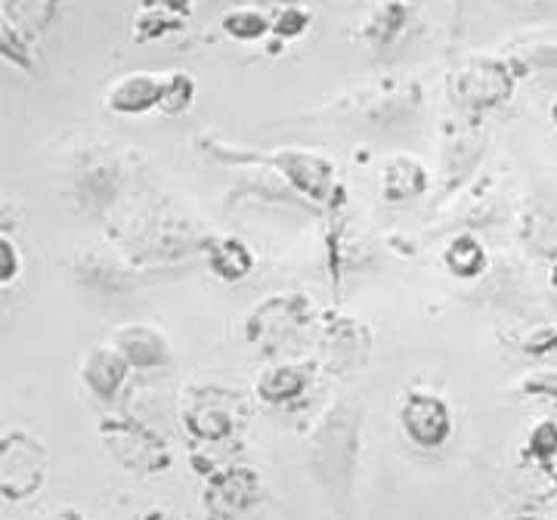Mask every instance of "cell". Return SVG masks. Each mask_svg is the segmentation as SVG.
<instances>
[{
    "label": "cell",
    "instance_id": "1",
    "mask_svg": "<svg viewBox=\"0 0 557 520\" xmlns=\"http://www.w3.org/2000/svg\"><path fill=\"white\" fill-rule=\"evenodd\" d=\"M100 434L112 456L137 474H159L171 465V449L156 431H149L139 421L109 419L102 421Z\"/></svg>",
    "mask_w": 557,
    "mask_h": 520
},
{
    "label": "cell",
    "instance_id": "2",
    "mask_svg": "<svg viewBox=\"0 0 557 520\" xmlns=\"http://www.w3.org/2000/svg\"><path fill=\"white\" fill-rule=\"evenodd\" d=\"M0 471H3V496L10 502L28 499V496L38 493L40 483H44L47 453L25 431H10V434H3Z\"/></svg>",
    "mask_w": 557,
    "mask_h": 520
},
{
    "label": "cell",
    "instance_id": "3",
    "mask_svg": "<svg viewBox=\"0 0 557 520\" xmlns=\"http://www.w3.org/2000/svg\"><path fill=\"white\" fill-rule=\"evenodd\" d=\"M399 421H403V431L409 434V441L421 449H437L453 437L449 406L440 400L437 394H428V391L406 394L403 409H399Z\"/></svg>",
    "mask_w": 557,
    "mask_h": 520
},
{
    "label": "cell",
    "instance_id": "4",
    "mask_svg": "<svg viewBox=\"0 0 557 520\" xmlns=\"http://www.w3.org/2000/svg\"><path fill=\"white\" fill-rule=\"evenodd\" d=\"M258 471H251V468H223L218 474H211L205 490H201L205 511L214 520L239 518L242 511H248L258 499Z\"/></svg>",
    "mask_w": 557,
    "mask_h": 520
},
{
    "label": "cell",
    "instance_id": "5",
    "mask_svg": "<svg viewBox=\"0 0 557 520\" xmlns=\"http://www.w3.org/2000/svg\"><path fill=\"white\" fill-rule=\"evenodd\" d=\"M186 428L189 434H196L199 441H223L236 431V394H223V391H199L186 412Z\"/></svg>",
    "mask_w": 557,
    "mask_h": 520
},
{
    "label": "cell",
    "instance_id": "6",
    "mask_svg": "<svg viewBox=\"0 0 557 520\" xmlns=\"http://www.w3.org/2000/svg\"><path fill=\"white\" fill-rule=\"evenodd\" d=\"M127 369H131V362L115 344H94L81 362V379L97 400L109 403L115 400V394L121 391Z\"/></svg>",
    "mask_w": 557,
    "mask_h": 520
},
{
    "label": "cell",
    "instance_id": "7",
    "mask_svg": "<svg viewBox=\"0 0 557 520\" xmlns=\"http://www.w3.org/2000/svg\"><path fill=\"white\" fill-rule=\"evenodd\" d=\"M164 87H168V78L152 75V72H134V75H124L109 87L106 106L119 115H143V112L161 106Z\"/></svg>",
    "mask_w": 557,
    "mask_h": 520
},
{
    "label": "cell",
    "instance_id": "8",
    "mask_svg": "<svg viewBox=\"0 0 557 520\" xmlns=\"http://www.w3.org/2000/svg\"><path fill=\"white\" fill-rule=\"evenodd\" d=\"M307 304L310 300L300 298V295L263 300V307L248 322V329H251L248 335H251V341H258V344H276V338L282 341L288 332L298 329L304 313H307Z\"/></svg>",
    "mask_w": 557,
    "mask_h": 520
},
{
    "label": "cell",
    "instance_id": "9",
    "mask_svg": "<svg viewBox=\"0 0 557 520\" xmlns=\"http://www.w3.org/2000/svg\"><path fill=\"white\" fill-rule=\"evenodd\" d=\"M112 344L127 357L134 369H159L171 360V344L156 325H143V322L121 325Z\"/></svg>",
    "mask_w": 557,
    "mask_h": 520
},
{
    "label": "cell",
    "instance_id": "10",
    "mask_svg": "<svg viewBox=\"0 0 557 520\" xmlns=\"http://www.w3.org/2000/svg\"><path fill=\"white\" fill-rule=\"evenodd\" d=\"M57 13V0H3V28L16 35H40Z\"/></svg>",
    "mask_w": 557,
    "mask_h": 520
},
{
    "label": "cell",
    "instance_id": "11",
    "mask_svg": "<svg viewBox=\"0 0 557 520\" xmlns=\"http://www.w3.org/2000/svg\"><path fill=\"white\" fill-rule=\"evenodd\" d=\"M424 171H421V164L412 159H406V156H399L394 159L387 168H384V183H381V189H384V196L391 201H406V199H416L424 193Z\"/></svg>",
    "mask_w": 557,
    "mask_h": 520
},
{
    "label": "cell",
    "instance_id": "12",
    "mask_svg": "<svg viewBox=\"0 0 557 520\" xmlns=\"http://www.w3.org/2000/svg\"><path fill=\"white\" fill-rule=\"evenodd\" d=\"M208 263H211V270L218 273L220 280L236 282L251 273L255 258L239 239H218L208 248Z\"/></svg>",
    "mask_w": 557,
    "mask_h": 520
},
{
    "label": "cell",
    "instance_id": "13",
    "mask_svg": "<svg viewBox=\"0 0 557 520\" xmlns=\"http://www.w3.org/2000/svg\"><path fill=\"white\" fill-rule=\"evenodd\" d=\"M307 387V369L304 366H276L263 372L258 381V394L267 403H288L304 394Z\"/></svg>",
    "mask_w": 557,
    "mask_h": 520
},
{
    "label": "cell",
    "instance_id": "14",
    "mask_svg": "<svg viewBox=\"0 0 557 520\" xmlns=\"http://www.w3.org/2000/svg\"><path fill=\"white\" fill-rule=\"evenodd\" d=\"M446 267L461 276V280H474L483 273V267H486V251H483V245L478 239H471V236H461L449 245V251H446Z\"/></svg>",
    "mask_w": 557,
    "mask_h": 520
},
{
    "label": "cell",
    "instance_id": "15",
    "mask_svg": "<svg viewBox=\"0 0 557 520\" xmlns=\"http://www.w3.org/2000/svg\"><path fill=\"white\" fill-rule=\"evenodd\" d=\"M78 189L84 201H97V208H102L106 201H112V189H115V171L112 168H90L78 181Z\"/></svg>",
    "mask_w": 557,
    "mask_h": 520
},
{
    "label": "cell",
    "instance_id": "16",
    "mask_svg": "<svg viewBox=\"0 0 557 520\" xmlns=\"http://www.w3.org/2000/svg\"><path fill=\"white\" fill-rule=\"evenodd\" d=\"M193 94H196V84L186 72H171L168 75V87H164V100H161V109L168 115H177V112H186L189 102H193Z\"/></svg>",
    "mask_w": 557,
    "mask_h": 520
},
{
    "label": "cell",
    "instance_id": "17",
    "mask_svg": "<svg viewBox=\"0 0 557 520\" xmlns=\"http://www.w3.org/2000/svg\"><path fill=\"white\" fill-rule=\"evenodd\" d=\"M223 25H226V32H230V35H236V38L242 40L260 38V35L267 32V20H263L260 13H255V10H239V13L226 16Z\"/></svg>",
    "mask_w": 557,
    "mask_h": 520
},
{
    "label": "cell",
    "instance_id": "18",
    "mask_svg": "<svg viewBox=\"0 0 557 520\" xmlns=\"http://www.w3.org/2000/svg\"><path fill=\"white\" fill-rule=\"evenodd\" d=\"M22 270V258H20V248H16V242L7 236V230H3V236H0V282L3 285H13L16 276H20Z\"/></svg>",
    "mask_w": 557,
    "mask_h": 520
},
{
    "label": "cell",
    "instance_id": "19",
    "mask_svg": "<svg viewBox=\"0 0 557 520\" xmlns=\"http://www.w3.org/2000/svg\"><path fill=\"white\" fill-rule=\"evenodd\" d=\"M530 446H533V453H536V456H542V459L555 456L557 453V424H552V421H542L536 431H533V437H530Z\"/></svg>",
    "mask_w": 557,
    "mask_h": 520
},
{
    "label": "cell",
    "instance_id": "20",
    "mask_svg": "<svg viewBox=\"0 0 557 520\" xmlns=\"http://www.w3.org/2000/svg\"><path fill=\"white\" fill-rule=\"evenodd\" d=\"M304 25H307V13H300V10H285L282 13V20H276V35H298L304 32Z\"/></svg>",
    "mask_w": 557,
    "mask_h": 520
},
{
    "label": "cell",
    "instance_id": "21",
    "mask_svg": "<svg viewBox=\"0 0 557 520\" xmlns=\"http://www.w3.org/2000/svg\"><path fill=\"white\" fill-rule=\"evenodd\" d=\"M44 520H87L81 511H75V508H62V511H57V515H50V518Z\"/></svg>",
    "mask_w": 557,
    "mask_h": 520
},
{
    "label": "cell",
    "instance_id": "22",
    "mask_svg": "<svg viewBox=\"0 0 557 520\" xmlns=\"http://www.w3.org/2000/svg\"><path fill=\"white\" fill-rule=\"evenodd\" d=\"M143 520H183L177 515H171V511H164V508H156V511H149Z\"/></svg>",
    "mask_w": 557,
    "mask_h": 520
},
{
    "label": "cell",
    "instance_id": "23",
    "mask_svg": "<svg viewBox=\"0 0 557 520\" xmlns=\"http://www.w3.org/2000/svg\"><path fill=\"white\" fill-rule=\"evenodd\" d=\"M168 7H171V10H186L189 0H168Z\"/></svg>",
    "mask_w": 557,
    "mask_h": 520
},
{
    "label": "cell",
    "instance_id": "24",
    "mask_svg": "<svg viewBox=\"0 0 557 520\" xmlns=\"http://www.w3.org/2000/svg\"><path fill=\"white\" fill-rule=\"evenodd\" d=\"M552 119H555V124H557V100H555V106H552Z\"/></svg>",
    "mask_w": 557,
    "mask_h": 520
},
{
    "label": "cell",
    "instance_id": "25",
    "mask_svg": "<svg viewBox=\"0 0 557 520\" xmlns=\"http://www.w3.org/2000/svg\"><path fill=\"white\" fill-rule=\"evenodd\" d=\"M552 276H555V285H557V263H555V270H552Z\"/></svg>",
    "mask_w": 557,
    "mask_h": 520
},
{
    "label": "cell",
    "instance_id": "26",
    "mask_svg": "<svg viewBox=\"0 0 557 520\" xmlns=\"http://www.w3.org/2000/svg\"><path fill=\"white\" fill-rule=\"evenodd\" d=\"M520 520H539V518H520Z\"/></svg>",
    "mask_w": 557,
    "mask_h": 520
}]
</instances>
